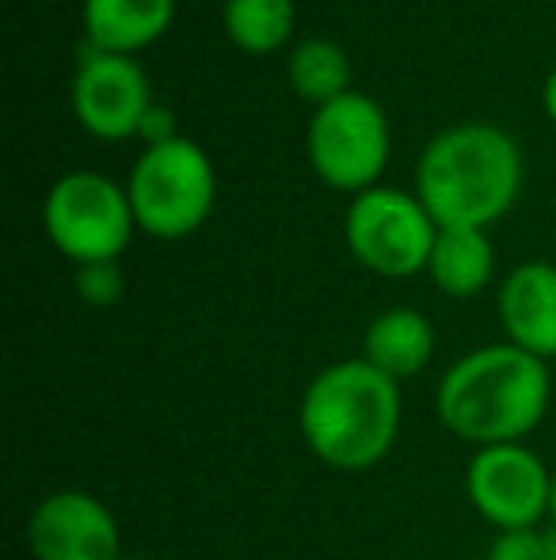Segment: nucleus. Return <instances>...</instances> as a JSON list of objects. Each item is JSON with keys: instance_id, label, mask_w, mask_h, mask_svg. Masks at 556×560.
Here are the masks:
<instances>
[{"instance_id": "f257e3e1", "label": "nucleus", "mask_w": 556, "mask_h": 560, "mask_svg": "<svg viewBox=\"0 0 556 560\" xmlns=\"http://www.w3.org/2000/svg\"><path fill=\"white\" fill-rule=\"evenodd\" d=\"M553 377L514 343H492L458 359L438 382V416L458 439L481 446L522 443L549 412Z\"/></svg>"}, {"instance_id": "f03ea898", "label": "nucleus", "mask_w": 556, "mask_h": 560, "mask_svg": "<svg viewBox=\"0 0 556 560\" xmlns=\"http://www.w3.org/2000/svg\"><path fill=\"white\" fill-rule=\"evenodd\" d=\"M522 191V153L499 126L442 130L419 156L416 195L438 229H488Z\"/></svg>"}, {"instance_id": "7ed1b4c3", "label": "nucleus", "mask_w": 556, "mask_h": 560, "mask_svg": "<svg viewBox=\"0 0 556 560\" xmlns=\"http://www.w3.org/2000/svg\"><path fill=\"white\" fill-rule=\"evenodd\" d=\"M305 446L335 472H366L393 450L401 431V382L366 359L320 370L301 397Z\"/></svg>"}, {"instance_id": "20e7f679", "label": "nucleus", "mask_w": 556, "mask_h": 560, "mask_svg": "<svg viewBox=\"0 0 556 560\" xmlns=\"http://www.w3.org/2000/svg\"><path fill=\"white\" fill-rule=\"evenodd\" d=\"M130 207L134 222L161 241H179L210 218L217 199L214 161L191 138L149 145L130 172Z\"/></svg>"}, {"instance_id": "39448f33", "label": "nucleus", "mask_w": 556, "mask_h": 560, "mask_svg": "<svg viewBox=\"0 0 556 560\" xmlns=\"http://www.w3.org/2000/svg\"><path fill=\"white\" fill-rule=\"evenodd\" d=\"M46 236L73 264H115L134 236L130 195L99 172H69L50 187L43 207Z\"/></svg>"}, {"instance_id": "423d86ee", "label": "nucleus", "mask_w": 556, "mask_h": 560, "mask_svg": "<svg viewBox=\"0 0 556 560\" xmlns=\"http://www.w3.org/2000/svg\"><path fill=\"white\" fill-rule=\"evenodd\" d=\"M305 149L317 176L335 191H370L389 161V118L378 100L351 89L347 96L317 107Z\"/></svg>"}, {"instance_id": "0eeeda50", "label": "nucleus", "mask_w": 556, "mask_h": 560, "mask_svg": "<svg viewBox=\"0 0 556 560\" xmlns=\"http://www.w3.org/2000/svg\"><path fill=\"white\" fill-rule=\"evenodd\" d=\"M347 248L366 271L386 279H409L427 271L438 225L419 202V195L397 187H370L347 207Z\"/></svg>"}, {"instance_id": "6e6552de", "label": "nucleus", "mask_w": 556, "mask_h": 560, "mask_svg": "<svg viewBox=\"0 0 556 560\" xmlns=\"http://www.w3.org/2000/svg\"><path fill=\"white\" fill-rule=\"evenodd\" d=\"M465 492L496 530H537L553 508V472L522 443L481 446L469 462Z\"/></svg>"}, {"instance_id": "1a4fd4ad", "label": "nucleus", "mask_w": 556, "mask_h": 560, "mask_svg": "<svg viewBox=\"0 0 556 560\" xmlns=\"http://www.w3.org/2000/svg\"><path fill=\"white\" fill-rule=\"evenodd\" d=\"M153 107L149 77L127 54L84 50L73 77V112L88 133L104 141L134 138Z\"/></svg>"}, {"instance_id": "9d476101", "label": "nucleus", "mask_w": 556, "mask_h": 560, "mask_svg": "<svg viewBox=\"0 0 556 560\" xmlns=\"http://www.w3.org/2000/svg\"><path fill=\"white\" fill-rule=\"evenodd\" d=\"M35 560H122V534L111 508L92 492H54L27 526Z\"/></svg>"}, {"instance_id": "9b49d317", "label": "nucleus", "mask_w": 556, "mask_h": 560, "mask_svg": "<svg viewBox=\"0 0 556 560\" xmlns=\"http://www.w3.org/2000/svg\"><path fill=\"white\" fill-rule=\"evenodd\" d=\"M499 320L507 343L534 359H556V267L545 259L514 267L499 287Z\"/></svg>"}, {"instance_id": "f8f14e48", "label": "nucleus", "mask_w": 556, "mask_h": 560, "mask_svg": "<svg viewBox=\"0 0 556 560\" xmlns=\"http://www.w3.org/2000/svg\"><path fill=\"white\" fill-rule=\"evenodd\" d=\"M176 0H84V35L92 50L134 54L171 27Z\"/></svg>"}, {"instance_id": "ddd939ff", "label": "nucleus", "mask_w": 556, "mask_h": 560, "mask_svg": "<svg viewBox=\"0 0 556 560\" xmlns=\"http://www.w3.org/2000/svg\"><path fill=\"white\" fill-rule=\"evenodd\" d=\"M430 354H435V328L419 310L397 305V310L378 313L366 328L363 359L393 382L416 377L430 362Z\"/></svg>"}, {"instance_id": "4468645a", "label": "nucleus", "mask_w": 556, "mask_h": 560, "mask_svg": "<svg viewBox=\"0 0 556 560\" xmlns=\"http://www.w3.org/2000/svg\"><path fill=\"white\" fill-rule=\"evenodd\" d=\"M496 252L484 229H438L430 248V279L446 298H473L488 287Z\"/></svg>"}, {"instance_id": "2eb2a0df", "label": "nucleus", "mask_w": 556, "mask_h": 560, "mask_svg": "<svg viewBox=\"0 0 556 560\" xmlns=\"http://www.w3.org/2000/svg\"><path fill=\"white\" fill-rule=\"evenodd\" d=\"M286 77L289 89L317 107L332 104V100L351 92V61L343 54V46L332 43V38H305V43H297L294 54H289Z\"/></svg>"}, {"instance_id": "dca6fc26", "label": "nucleus", "mask_w": 556, "mask_h": 560, "mask_svg": "<svg viewBox=\"0 0 556 560\" xmlns=\"http://www.w3.org/2000/svg\"><path fill=\"white\" fill-rule=\"evenodd\" d=\"M225 31L245 54H271L294 31V0H225Z\"/></svg>"}, {"instance_id": "f3484780", "label": "nucleus", "mask_w": 556, "mask_h": 560, "mask_svg": "<svg viewBox=\"0 0 556 560\" xmlns=\"http://www.w3.org/2000/svg\"><path fill=\"white\" fill-rule=\"evenodd\" d=\"M122 287L127 279H122L119 264H84L76 271V290L88 305H115L122 298Z\"/></svg>"}, {"instance_id": "a211bd4d", "label": "nucleus", "mask_w": 556, "mask_h": 560, "mask_svg": "<svg viewBox=\"0 0 556 560\" xmlns=\"http://www.w3.org/2000/svg\"><path fill=\"white\" fill-rule=\"evenodd\" d=\"M488 560H545V530H499Z\"/></svg>"}, {"instance_id": "6ab92c4d", "label": "nucleus", "mask_w": 556, "mask_h": 560, "mask_svg": "<svg viewBox=\"0 0 556 560\" xmlns=\"http://www.w3.org/2000/svg\"><path fill=\"white\" fill-rule=\"evenodd\" d=\"M138 133L149 141V145H164V141H176L179 138V133H176V118H171L168 107H161V104L149 107V115H145V122H141Z\"/></svg>"}, {"instance_id": "aec40b11", "label": "nucleus", "mask_w": 556, "mask_h": 560, "mask_svg": "<svg viewBox=\"0 0 556 560\" xmlns=\"http://www.w3.org/2000/svg\"><path fill=\"white\" fill-rule=\"evenodd\" d=\"M542 104H545V115L556 122V69L549 73V81H545V92H542Z\"/></svg>"}, {"instance_id": "412c9836", "label": "nucleus", "mask_w": 556, "mask_h": 560, "mask_svg": "<svg viewBox=\"0 0 556 560\" xmlns=\"http://www.w3.org/2000/svg\"><path fill=\"white\" fill-rule=\"evenodd\" d=\"M545 560H556V526L545 530Z\"/></svg>"}, {"instance_id": "4be33fe9", "label": "nucleus", "mask_w": 556, "mask_h": 560, "mask_svg": "<svg viewBox=\"0 0 556 560\" xmlns=\"http://www.w3.org/2000/svg\"><path fill=\"white\" fill-rule=\"evenodd\" d=\"M549 515H553V526H556V469H553V508H549Z\"/></svg>"}, {"instance_id": "5701e85b", "label": "nucleus", "mask_w": 556, "mask_h": 560, "mask_svg": "<svg viewBox=\"0 0 556 560\" xmlns=\"http://www.w3.org/2000/svg\"><path fill=\"white\" fill-rule=\"evenodd\" d=\"M122 560H134V557H122Z\"/></svg>"}]
</instances>
